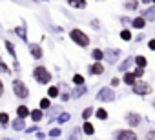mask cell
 <instances>
[{"label":"cell","mask_w":155,"mask_h":140,"mask_svg":"<svg viewBox=\"0 0 155 140\" xmlns=\"http://www.w3.org/2000/svg\"><path fill=\"white\" fill-rule=\"evenodd\" d=\"M82 129H84V133H86V135H93V133H95V127H93L88 120H86V124H84V127H82Z\"/></svg>","instance_id":"9a60e30c"},{"label":"cell","mask_w":155,"mask_h":140,"mask_svg":"<svg viewBox=\"0 0 155 140\" xmlns=\"http://www.w3.org/2000/svg\"><path fill=\"white\" fill-rule=\"evenodd\" d=\"M115 140H137V135L131 129H122V131H117Z\"/></svg>","instance_id":"5b68a950"},{"label":"cell","mask_w":155,"mask_h":140,"mask_svg":"<svg viewBox=\"0 0 155 140\" xmlns=\"http://www.w3.org/2000/svg\"><path fill=\"white\" fill-rule=\"evenodd\" d=\"M120 38H122V40H130V38H131V33H130L128 29H124V31L120 33Z\"/></svg>","instance_id":"cb8c5ba5"},{"label":"cell","mask_w":155,"mask_h":140,"mask_svg":"<svg viewBox=\"0 0 155 140\" xmlns=\"http://www.w3.org/2000/svg\"><path fill=\"white\" fill-rule=\"evenodd\" d=\"M91 113H93V107H88V109H84V111H82V118H86V120H88V118L91 116Z\"/></svg>","instance_id":"7402d4cb"},{"label":"cell","mask_w":155,"mask_h":140,"mask_svg":"<svg viewBox=\"0 0 155 140\" xmlns=\"http://www.w3.org/2000/svg\"><path fill=\"white\" fill-rule=\"evenodd\" d=\"M69 37H71L73 42H77V46H81V47L90 46V38H88V35H86L84 31H81V29H73V31L69 33Z\"/></svg>","instance_id":"6da1fadb"},{"label":"cell","mask_w":155,"mask_h":140,"mask_svg":"<svg viewBox=\"0 0 155 140\" xmlns=\"http://www.w3.org/2000/svg\"><path fill=\"white\" fill-rule=\"evenodd\" d=\"M13 93L18 97V98H28L29 97V89L26 88V84L22 80H15L13 82Z\"/></svg>","instance_id":"7a4b0ae2"},{"label":"cell","mask_w":155,"mask_h":140,"mask_svg":"<svg viewBox=\"0 0 155 140\" xmlns=\"http://www.w3.org/2000/svg\"><path fill=\"white\" fill-rule=\"evenodd\" d=\"M126 120H128L130 126H139V124H140V115H137V113H128V115H126Z\"/></svg>","instance_id":"52a82bcc"},{"label":"cell","mask_w":155,"mask_h":140,"mask_svg":"<svg viewBox=\"0 0 155 140\" xmlns=\"http://www.w3.org/2000/svg\"><path fill=\"white\" fill-rule=\"evenodd\" d=\"M33 75H35V78H37V82H40V84H48L49 80H51V75H49V71L46 67H37L35 71H33Z\"/></svg>","instance_id":"3957f363"},{"label":"cell","mask_w":155,"mask_h":140,"mask_svg":"<svg viewBox=\"0 0 155 140\" xmlns=\"http://www.w3.org/2000/svg\"><path fill=\"white\" fill-rule=\"evenodd\" d=\"M133 93H137V95H148V93H151V88L146 82H135L133 84Z\"/></svg>","instance_id":"277c9868"},{"label":"cell","mask_w":155,"mask_h":140,"mask_svg":"<svg viewBox=\"0 0 155 140\" xmlns=\"http://www.w3.org/2000/svg\"><path fill=\"white\" fill-rule=\"evenodd\" d=\"M146 20H155V8H151V9H148V11H144V15H142Z\"/></svg>","instance_id":"4fadbf2b"},{"label":"cell","mask_w":155,"mask_h":140,"mask_svg":"<svg viewBox=\"0 0 155 140\" xmlns=\"http://www.w3.org/2000/svg\"><path fill=\"white\" fill-rule=\"evenodd\" d=\"M148 47H150L151 51H155V40H150V44H148Z\"/></svg>","instance_id":"1f68e13d"},{"label":"cell","mask_w":155,"mask_h":140,"mask_svg":"<svg viewBox=\"0 0 155 140\" xmlns=\"http://www.w3.org/2000/svg\"><path fill=\"white\" fill-rule=\"evenodd\" d=\"M73 82H75V84H79V86H81V84L84 82V77H82V75H75V77H73Z\"/></svg>","instance_id":"d4e9b609"},{"label":"cell","mask_w":155,"mask_h":140,"mask_svg":"<svg viewBox=\"0 0 155 140\" xmlns=\"http://www.w3.org/2000/svg\"><path fill=\"white\" fill-rule=\"evenodd\" d=\"M49 106H51V102H49L48 98H42V100H40V109H48Z\"/></svg>","instance_id":"44dd1931"},{"label":"cell","mask_w":155,"mask_h":140,"mask_svg":"<svg viewBox=\"0 0 155 140\" xmlns=\"http://www.w3.org/2000/svg\"><path fill=\"white\" fill-rule=\"evenodd\" d=\"M97 118L106 120V118H108V111H106V109H97Z\"/></svg>","instance_id":"e0dca14e"},{"label":"cell","mask_w":155,"mask_h":140,"mask_svg":"<svg viewBox=\"0 0 155 140\" xmlns=\"http://www.w3.org/2000/svg\"><path fill=\"white\" fill-rule=\"evenodd\" d=\"M135 78H137V77H135V75H133V73H131V71H130V73H126V75H124V82H126V84H128V86H133V84H135Z\"/></svg>","instance_id":"8fae6325"},{"label":"cell","mask_w":155,"mask_h":140,"mask_svg":"<svg viewBox=\"0 0 155 140\" xmlns=\"http://www.w3.org/2000/svg\"><path fill=\"white\" fill-rule=\"evenodd\" d=\"M111 86H119V78H113L111 80Z\"/></svg>","instance_id":"836d02e7"},{"label":"cell","mask_w":155,"mask_h":140,"mask_svg":"<svg viewBox=\"0 0 155 140\" xmlns=\"http://www.w3.org/2000/svg\"><path fill=\"white\" fill-rule=\"evenodd\" d=\"M144 26H146V18H144V17H139V18L133 20V27H135V29H142Z\"/></svg>","instance_id":"30bf717a"},{"label":"cell","mask_w":155,"mask_h":140,"mask_svg":"<svg viewBox=\"0 0 155 140\" xmlns=\"http://www.w3.org/2000/svg\"><path fill=\"white\" fill-rule=\"evenodd\" d=\"M58 135H60V129H53L51 131V136H58Z\"/></svg>","instance_id":"d6a6232c"},{"label":"cell","mask_w":155,"mask_h":140,"mask_svg":"<svg viewBox=\"0 0 155 140\" xmlns=\"http://www.w3.org/2000/svg\"><path fill=\"white\" fill-rule=\"evenodd\" d=\"M68 2H69V6L79 8V9H84L86 8V0H68Z\"/></svg>","instance_id":"9c48e42d"},{"label":"cell","mask_w":155,"mask_h":140,"mask_svg":"<svg viewBox=\"0 0 155 140\" xmlns=\"http://www.w3.org/2000/svg\"><path fill=\"white\" fill-rule=\"evenodd\" d=\"M142 73H144V69H142V67H137L135 71H133V75H135V77H142Z\"/></svg>","instance_id":"f1b7e54d"},{"label":"cell","mask_w":155,"mask_h":140,"mask_svg":"<svg viewBox=\"0 0 155 140\" xmlns=\"http://www.w3.org/2000/svg\"><path fill=\"white\" fill-rule=\"evenodd\" d=\"M142 2H144V4H150V2H151V0H142Z\"/></svg>","instance_id":"d590c367"},{"label":"cell","mask_w":155,"mask_h":140,"mask_svg":"<svg viewBox=\"0 0 155 140\" xmlns=\"http://www.w3.org/2000/svg\"><path fill=\"white\" fill-rule=\"evenodd\" d=\"M29 49H31V53H33L35 58H40V56H42V49H40V46H29Z\"/></svg>","instance_id":"7c38bea8"},{"label":"cell","mask_w":155,"mask_h":140,"mask_svg":"<svg viewBox=\"0 0 155 140\" xmlns=\"http://www.w3.org/2000/svg\"><path fill=\"white\" fill-rule=\"evenodd\" d=\"M13 127L20 131V129L24 127V118H18V120H15V122H13Z\"/></svg>","instance_id":"d6986e66"},{"label":"cell","mask_w":155,"mask_h":140,"mask_svg":"<svg viewBox=\"0 0 155 140\" xmlns=\"http://www.w3.org/2000/svg\"><path fill=\"white\" fill-rule=\"evenodd\" d=\"M8 120H9V116H8L6 113H0V124H4V126H6Z\"/></svg>","instance_id":"484cf974"},{"label":"cell","mask_w":155,"mask_h":140,"mask_svg":"<svg viewBox=\"0 0 155 140\" xmlns=\"http://www.w3.org/2000/svg\"><path fill=\"white\" fill-rule=\"evenodd\" d=\"M49 97H58V88H49Z\"/></svg>","instance_id":"4316f807"},{"label":"cell","mask_w":155,"mask_h":140,"mask_svg":"<svg viewBox=\"0 0 155 140\" xmlns=\"http://www.w3.org/2000/svg\"><path fill=\"white\" fill-rule=\"evenodd\" d=\"M90 71H91L93 75H102V73H104V65H102L101 62H97V64H93V65L90 67Z\"/></svg>","instance_id":"ba28073f"},{"label":"cell","mask_w":155,"mask_h":140,"mask_svg":"<svg viewBox=\"0 0 155 140\" xmlns=\"http://www.w3.org/2000/svg\"><path fill=\"white\" fill-rule=\"evenodd\" d=\"M151 2H155V0H151Z\"/></svg>","instance_id":"8d00e7d4"},{"label":"cell","mask_w":155,"mask_h":140,"mask_svg":"<svg viewBox=\"0 0 155 140\" xmlns=\"http://www.w3.org/2000/svg\"><path fill=\"white\" fill-rule=\"evenodd\" d=\"M139 4H137V0H128V2H126V8L128 9H135Z\"/></svg>","instance_id":"603a6c76"},{"label":"cell","mask_w":155,"mask_h":140,"mask_svg":"<svg viewBox=\"0 0 155 140\" xmlns=\"http://www.w3.org/2000/svg\"><path fill=\"white\" fill-rule=\"evenodd\" d=\"M135 64H137L139 67H144V65L148 64V60H146L144 56H137V58H135Z\"/></svg>","instance_id":"2e32d148"},{"label":"cell","mask_w":155,"mask_h":140,"mask_svg":"<svg viewBox=\"0 0 155 140\" xmlns=\"http://www.w3.org/2000/svg\"><path fill=\"white\" fill-rule=\"evenodd\" d=\"M97 98L102 100V102H110V100L115 98V91H113V89H102V91H99Z\"/></svg>","instance_id":"8992f818"},{"label":"cell","mask_w":155,"mask_h":140,"mask_svg":"<svg viewBox=\"0 0 155 140\" xmlns=\"http://www.w3.org/2000/svg\"><path fill=\"white\" fill-rule=\"evenodd\" d=\"M31 116H33V120H35V122H38V120L42 118V111H40V109H37V111H31Z\"/></svg>","instance_id":"ac0fdd59"},{"label":"cell","mask_w":155,"mask_h":140,"mask_svg":"<svg viewBox=\"0 0 155 140\" xmlns=\"http://www.w3.org/2000/svg\"><path fill=\"white\" fill-rule=\"evenodd\" d=\"M6 46H8V51H9V53H11V55L15 56L17 53H15V47H13V44H11V42H6Z\"/></svg>","instance_id":"83f0119b"},{"label":"cell","mask_w":155,"mask_h":140,"mask_svg":"<svg viewBox=\"0 0 155 140\" xmlns=\"http://www.w3.org/2000/svg\"><path fill=\"white\" fill-rule=\"evenodd\" d=\"M102 56H104V53H102L101 49H95V51H93V58H95V60H102Z\"/></svg>","instance_id":"ffe728a7"},{"label":"cell","mask_w":155,"mask_h":140,"mask_svg":"<svg viewBox=\"0 0 155 140\" xmlns=\"http://www.w3.org/2000/svg\"><path fill=\"white\" fill-rule=\"evenodd\" d=\"M2 93H4V84L0 82V97H2Z\"/></svg>","instance_id":"e575fe53"},{"label":"cell","mask_w":155,"mask_h":140,"mask_svg":"<svg viewBox=\"0 0 155 140\" xmlns=\"http://www.w3.org/2000/svg\"><path fill=\"white\" fill-rule=\"evenodd\" d=\"M17 113H18V116H20V118H24V116H28V115H29V109H28L26 106H20V107L17 109Z\"/></svg>","instance_id":"5bb4252c"},{"label":"cell","mask_w":155,"mask_h":140,"mask_svg":"<svg viewBox=\"0 0 155 140\" xmlns=\"http://www.w3.org/2000/svg\"><path fill=\"white\" fill-rule=\"evenodd\" d=\"M68 120H69V115H68V113L60 115V118H58V122H68Z\"/></svg>","instance_id":"f546056e"},{"label":"cell","mask_w":155,"mask_h":140,"mask_svg":"<svg viewBox=\"0 0 155 140\" xmlns=\"http://www.w3.org/2000/svg\"><path fill=\"white\" fill-rule=\"evenodd\" d=\"M146 140H155V131H150V133L146 135Z\"/></svg>","instance_id":"4dcf8cb0"}]
</instances>
